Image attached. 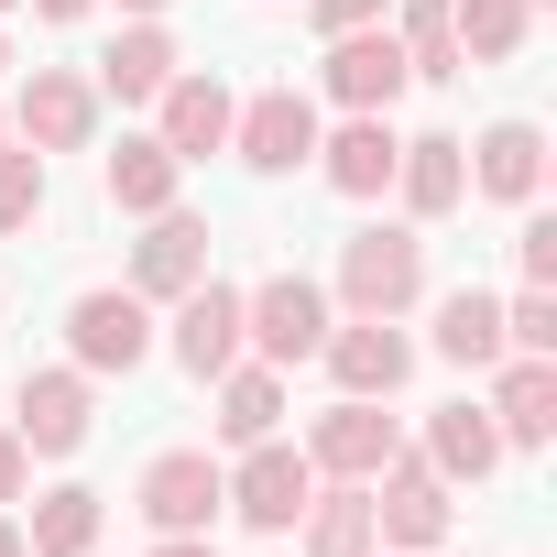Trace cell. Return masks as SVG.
<instances>
[{
  "label": "cell",
  "instance_id": "obj_1",
  "mask_svg": "<svg viewBox=\"0 0 557 557\" xmlns=\"http://www.w3.org/2000/svg\"><path fill=\"white\" fill-rule=\"evenodd\" d=\"M339 307L350 318H405L426 307V230L416 219H372L339 240Z\"/></svg>",
  "mask_w": 557,
  "mask_h": 557
},
{
  "label": "cell",
  "instance_id": "obj_2",
  "mask_svg": "<svg viewBox=\"0 0 557 557\" xmlns=\"http://www.w3.org/2000/svg\"><path fill=\"white\" fill-rule=\"evenodd\" d=\"M339 318H329V285H307V273H262V285L240 296V350L251 361H318V339H329Z\"/></svg>",
  "mask_w": 557,
  "mask_h": 557
},
{
  "label": "cell",
  "instance_id": "obj_3",
  "mask_svg": "<svg viewBox=\"0 0 557 557\" xmlns=\"http://www.w3.org/2000/svg\"><path fill=\"white\" fill-rule=\"evenodd\" d=\"M448 524H459V503H448V481L416 459V448H394L383 470H372V546H405V557H437L448 546Z\"/></svg>",
  "mask_w": 557,
  "mask_h": 557
},
{
  "label": "cell",
  "instance_id": "obj_4",
  "mask_svg": "<svg viewBox=\"0 0 557 557\" xmlns=\"http://www.w3.org/2000/svg\"><path fill=\"white\" fill-rule=\"evenodd\" d=\"M219 503H230L251 535H296V513L318 503V470H307V448H285V437H251L240 470H219Z\"/></svg>",
  "mask_w": 557,
  "mask_h": 557
},
{
  "label": "cell",
  "instance_id": "obj_5",
  "mask_svg": "<svg viewBox=\"0 0 557 557\" xmlns=\"http://www.w3.org/2000/svg\"><path fill=\"white\" fill-rule=\"evenodd\" d=\"M66 350H77L88 383H99V372H143V350H153V307H143L132 285H88V296L66 307Z\"/></svg>",
  "mask_w": 557,
  "mask_h": 557
},
{
  "label": "cell",
  "instance_id": "obj_6",
  "mask_svg": "<svg viewBox=\"0 0 557 557\" xmlns=\"http://www.w3.org/2000/svg\"><path fill=\"white\" fill-rule=\"evenodd\" d=\"M230 153H240L251 175H296V164H318V99H307V88H262V99H240V110H230Z\"/></svg>",
  "mask_w": 557,
  "mask_h": 557
},
{
  "label": "cell",
  "instance_id": "obj_7",
  "mask_svg": "<svg viewBox=\"0 0 557 557\" xmlns=\"http://www.w3.org/2000/svg\"><path fill=\"white\" fill-rule=\"evenodd\" d=\"M12 121H23V153H88V132H99V77H77V66H34Z\"/></svg>",
  "mask_w": 557,
  "mask_h": 557
},
{
  "label": "cell",
  "instance_id": "obj_8",
  "mask_svg": "<svg viewBox=\"0 0 557 557\" xmlns=\"http://www.w3.org/2000/svg\"><path fill=\"white\" fill-rule=\"evenodd\" d=\"M318 361H329V383L339 394H405V372H416V339H405V318H350V329H329L318 339Z\"/></svg>",
  "mask_w": 557,
  "mask_h": 557
},
{
  "label": "cell",
  "instance_id": "obj_9",
  "mask_svg": "<svg viewBox=\"0 0 557 557\" xmlns=\"http://www.w3.org/2000/svg\"><path fill=\"white\" fill-rule=\"evenodd\" d=\"M394 448H405V437H394V416H383L372 394H339V405L307 426V470H318V481H372Z\"/></svg>",
  "mask_w": 557,
  "mask_h": 557
},
{
  "label": "cell",
  "instance_id": "obj_10",
  "mask_svg": "<svg viewBox=\"0 0 557 557\" xmlns=\"http://www.w3.org/2000/svg\"><path fill=\"white\" fill-rule=\"evenodd\" d=\"M143 524L153 535H208L219 524V459L208 448H164V459H143Z\"/></svg>",
  "mask_w": 557,
  "mask_h": 557
},
{
  "label": "cell",
  "instance_id": "obj_11",
  "mask_svg": "<svg viewBox=\"0 0 557 557\" xmlns=\"http://www.w3.org/2000/svg\"><path fill=\"white\" fill-rule=\"evenodd\" d=\"M197 273H208V219L197 208H153V230L132 240V296L143 307H175Z\"/></svg>",
  "mask_w": 557,
  "mask_h": 557
},
{
  "label": "cell",
  "instance_id": "obj_12",
  "mask_svg": "<svg viewBox=\"0 0 557 557\" xmlns=\"http://www.w3.org/2000/svg\"><path fill=\"white\" fill-rule=\"evenodd\" d=\"M230 110H240V99H230L219 77H186V66H175V77L153 88V143H164L175 164H197V153H230Z\"/></svg>",
  "mask_w": 557,
  "mask_h": 557
},
{
  "label": "cell",
  "instance_id": "obj_13",
  "mask_svg": "<svg viewBox=\"0 0 557 557\" xmlns=\"http://www.w3.org/2000/svg\"><path fill=\"white\" fill-rule=\"evenodd\" d=\"M175 361L197 383H219L240 361V285H219V273H197V285L175 296Z\"/></svg>",
  "mask_w": 557,
  "mask_h": 557
},
{
  "label": "cell",
  "instance_id": "obj_14",
  "mask_svg": "<svg viewBox=\"0 0 557 557\" xmlns=\"http://www.w3.org/2000/svg\"><path fill=\"white\" fill-rule=\"evenodd\" d=\"M329 99H339V110H394V99H405V45H394V23L329 34Z\"/></svg>",
  "mask_w": 557,
  "mask_h": 557
},
{
  "label": "cell",
  "instance_id": "obj_15",
  "mask_svg": "<svg viewBox=\"0 0 557 557\" xmlns=\"http://www.w3.org/2000/svg\"><path fill=\"white\" fill-rule=\"evenodd\" d=\"M394 153H405V132L383 110H339V132H318V175L339 197H383L394 186Z\"/></svg>",
  "mask_w": 557,
  "mask_h": 557
},
{
  "label": "cell",
  "instance_id": "obj_16",
  "mask_svg": "<svg viewBox=\"0 0 557 557\" xmlns=\"http://www.w3.org/2000/svg\"><path fill=\"white\" fill-rule=\"evenodd\" d=\"M492 426H503V448H546L557 437V361L546 350H503L492 361Z\"/></svg>",
  "mask_w": 557,
  "mask_h": 557
},
{
  "label": "cell",
  "instance_id": "obj_17",
  "mask_svg": "<svg viewBox=\"0 0 557 557\" xmlns=\"http://www.w3.org/2000/svg\"><path fill=\"white\" fill-rule=\"evenodd\" d=\"M12 426H23L34 459H77V448H88V372H77V361H66V372H23Z\"/></svg>",
  "mask_w": 557,
  "mask_h": 557
},
{
  "label": "cell",
  "instance_id": "obj_18",
  "mask_svg": "<svg viewBox=\"0 0 557 557\" xmlns=\"http://www.w3.org/2000/svg\"><path fill=\"white\" fill-rule=\"evenodd\" d=\"M459 153H470V186H481V197L535 208V186H546V132H535V121H492V132L459 143Z\"/></svg>",
  "mask_w": 557,
  "mask_h": 557
},
{
  "label": "cell",
  "instance_id": "obj_19",
  "mask_svg": "<svg viewBox=\"0 0 557 557\" xmlns=\"http://www.w3.org/2000/svg\"><path fill=\"white\" fill-rule=\"evenodd\" d=\"M394 197H405V219L426 230V219H448L459 197H470V153H459V132H416L405 153H394Z\"/></svg>",
  "mask_w": 557,
  "mask_h": 557
},
{
  "label": "cell",
  "instance_id": "obj_20",
  "mask_svg": "<svg viewBox=\"0 0 557 557\" xmlns=\"http://www.w3.org/2000/svg\"><path fill=\"white\" fill-rule=\"evenodd\" d=\"M416 459H426L448 492H459V481H492V470H503V426H492V405H437Z\"/></svg>",
  "mask_w": 557,
  "mask_h": 557
},
{
  "label": "cell",
  "instance_id": "obj_21",
  "mask_svg": "<svg viewBox=\"0 0 557 557\" xmlns=\"http://www.w3.org/2000/svg\"><path fill=\"white\" fill-rule=\"evenodd\" d=\"M99 513H110V503H99L88 481H55V492L23 513V546H34V557H99Z\"/></svg>",
  "mask_w": 557,
  "mask_h": 557
},
{
  "label": "cell",
  "instance_id": "obj_22",
  "mask_svg": "<svg viewBox=\"0 0 557 557\" xmlns=\"http://www.w3.org/2000/svg\"><path fill=\"white\" fill-rule=\"evenodd\" d=\"M448 34H459V66H513L535 34V0H448Z\"/></svg>",
  "mask_w": 557,
  "mask_h": 557
},
{
  "label": "cell",
  "instance_id": "obj_23",
  "mask_svg": "<svg viewBox=\"0 0 557 557\" xmlns=\"http://www.w3.org/2000/svg\"><path fill=\"white\" fill-rule=\"evenodd\" d=\"M273 426H285V372H273V361H230V372H219V437L251 448V437H273Z\"/></svg>",
  "mask_w": 557,
  "mask_h": 557
},
{
  "label": "cell",
  "instance_id": "obj_24",
  "mask_svg": "<svg viewBox=\"0 0 557 557\" xmlns=\"http://www.w3.org/2000/svg\"><path fill=\"white\" fill-rule=\"evenodd\" d=\"M175 175H186V164H175L153 132H143V143H121V153L99 164V186H110V208H121V219H153V208H175Z\"/></svg>",
  "mask_w": 557,
  "mask_h": 557
},
{
  "label": "cell",
  "instance_id": "obj_25",
  "mask_svg": "<svg viewBox=\"0 0 557 557\" xmlns=\"http://www.w3.org/2000/svg\"><path fill=\"white\" fill-rule=\"evenodd\" d=\"M437 361H459V372H492V361H503V296H481V285L437 296Z\"/></svg>",
  "mask_w": 557,
  "mask_h": 557
},
{
  "label": "cell",
  "instance_id": "obj_26",
  "mask_svg": "<svg viewBox=\"0 0 557 557\" xmlns=\"http://www.w3.org/2000/svg\"><path fill=\"white\" fill-rule=\"evenodd\" d=\"M164 77H175V34H164V23H132V34L99 55V99H153Z\"/></svg>",
  "mask_w": 557,
  "mask_h": 557
},
{
  "label": "cell",
  "instance_id": "obj_27",
  "mask_svg": "<svg viewBox=\"0 0 557 557\" xmlns=\"http://www.w3.org/2000/svg\"><path fill=\"white\" fill-rule=\"evenodd\" d=\"M296 524H307V557H372V481H339V492H318Z\"/></svg>",
  "mask_w": 557,
  "mask_h": 557
},
{
  "label": "cell",
  "instance_id": "obj_28",
  "mask_svg": "<svg viewBox=\"0 0 557 557\" xmlns=\"http://www.w3.org/2000/svg\"><path fill=\"white\" fill-rule=\"evenodd\" d=\"M394 45H405V77H459L448 0H405V12H394Z\"/></svg>",
  "mask_w": 557,
  "mask_h": 557
},
{
  "label": "cell",
  "instance_id": "obj_29",
  "mask_svg": "<svg viewBox=\"0 0 557 557\" xmlns=\"http://www.w3.org/2000/svg\"><path fill=\"white\" fill-rule=\"evenodd\" d=\"M34 219H45V153H12V143H0V240L34 230Z\"/></svg>",
  "mask_w": 557,
  "mask_h": 557
},
{
  "label": "cell",
  "instance_id": "obj_30",
  "mask_svg": "<svg viewBox=\"0 0 557 557\" xmlns=\"http://www.w3.org/2000/svg\"><path fill=\"white\" fill-rule=\"evenodd\" d=\"M503 350H546V361H557V296H546V285H524V296L503 307Z\"/></svg>",
  "mask_w": 557,
  "mask_h": 557
},
{
  "label": "cell",
  "instance_id": "obj_31",
  "mask_svg": "<svg viewBox=\"0 0 557 557\" xmlns=\"http://www.w3.org/2000/svg\"><path fill=\"white\" fill-rule=\"evenodd\" d=\"M513 262H524V285H557V219H546V208H524V240H513Z\"/></svg>",
  "mask_w": 557,
  "mask_h": 557
},
{
  "label": "cell",
  "instance_id": "obj_32",
  "mask_svg": "<svg viewBox=\"0 0 557 557\" xmlns=\"http://www.w3.org/2000/svg\"><path fill=\"white\" fill-rule=\"evenodd\" d=\"M23 481H34V448H23L12 416H0V503H23Z\"/></svg>",
  "mask_w": 557,
  "mask_h": 557
},
{
  "label": "cell",
  "instance_id": "obj_33",
  "mask_svg": "<svg viewBox=\"0 0 557 557\" xmlns=\"http://www.w3.org/2000/svg\"><path fill=\"white\" fill-rule=\"evenodd\" d=\"M307 23L318 34H361V23H383V0H307Z\"/></svg>",
  "mask_w": 557,
  "mask_h": 557
},
{
  "label": "cell",
  "instance_id": "obj_34",
  "mask_svg": "<svg viewBox=\"0 0 557 557\" xmlns=\"http://www.w3.org/2000/svg\"><path fill=\"white\" fill-rule=\"evenodd\" d=\"M34 12H45V23H88V12H99V0H34Z\"/></svg>",
  "mask_w": 557,
  "mask_h": 557
},
{
  "label": "cell",
  "instance_id": "obj_35",
  "mask_svg": "<svg viewBox=\"0 0 557 557\" xmlns=\"http://www.w3.org/2000/svg\"><path fill=\"white\" fill-rule=\"evenodd\" d=\"M153 557H219V546H208V535H164Z\"/></svg>",
  "mask_w": 557,
  "mask_h": 557
},
{
  "label": "cell",
  "instance_id": "obj_36",
  "mask_svg": "<svg viewBox=\"0 0 557 557\" xmlns=\"http://www.w3.org/2000/svg\"><path fill=\"white\" fill-rule=\"evenodd\" d=\"M0 557H34V546H23V524H12V503H0Z\"/></svg>",
  "mask_w": 557,
  "mask_h": 557
},
{
  "label": "cell",
  "instance_id": "obj_37",
  "mask_svg": "<svg viewBox=\"0 0 557 557\" xmlns=\"http://www.w3.org/2000/svg\"><path fill=\"white\" fill-rule=\"evenodd\" d=\"M121 12H143V23H153V12H164V0H121Z\"/></svg>",
  "mask_w": 557,
  "mask_h": 557
},
{
  "label": "cell",
  "instance_id": "obj_38",
  "mask_svg": "<svg viewBox=\"0 0 557 557\" xmlns=\"http://www.w3.org/2000/svg\"><path fill=\"white\" fill-rule=\"evenodd\" d=\"M0 12H23V0H0Z\"/></svg>",
  "mask_w": 557,
  "mask_h": 557
},
{
  "label": "cell",
  "instance_id": "obj_39",
  "mask_svg": "<svg viewBox=\"0 0 557 557\" xmlns=\"http://www.w3.org/2000/svg\"><path fill=\"white\" fill-rule=\"evenodd\" d=\"M0 66H12V45H0Z\"/></svg>",
  "mask_w": 557,
  "mask_h": 557
},
{
  "label": "cell",
  "instance_id": "obj_40",
  "mask_svg": "<svg viewBox=\"0 0 557 557\" xmlns=\"http://www.w3.org/2000/svg\"><path fill=\"white\" fill-rule=\"evenodd\" d=\"M0 143H12V121H0Z\"/></svg>",
  "mask_w": 557,
  "mask_h": 557
}]
</instances>
